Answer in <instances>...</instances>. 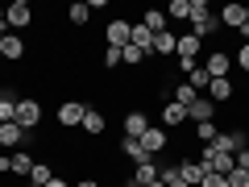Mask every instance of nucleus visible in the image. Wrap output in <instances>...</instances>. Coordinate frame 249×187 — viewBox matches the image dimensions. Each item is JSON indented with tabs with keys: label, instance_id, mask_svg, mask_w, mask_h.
Returning a JSON list of instances; mask_svg holds the SVG:
<instances>
[{
	"label": "nucleus",
	"instance_id": "nucleus-1",
	"mask_svg": "<svg viewBox=\"0 0 249 187\" xmlns=\"http://www.w3.org/2000/svg\"><path fill=\"white\" fill-rule=\"evenodd\" d=\"M199 162H204L208 175H229V170H237V154H224V150H216V146H204Z\"/></svg>",
	"mask_w": 249,
	"mask_h": 187
},
{
	"label": "nucleus",
	"instance_id": "nucleus-2",
	"mask_svg": "<svg viewBox=\"0 0 249 187\" xmlns=\"http://www.w3.org/2000/svg\"><path fill=\"white\" fill-rule=\"evenodd\" d=\"M13 121H17L25 133H29V129H37V125H42V104H37L34 96H21V100H17V116H13Z\"/></svg>",
	"mask_w": 249,
	"mask_h": 187
},
{
	"label": "nucleus",
	"instance_id": "nucleus-3",
	"mask_svg": "<svg viewBox=\"0 0 249 187\" xmlns=\"http://www.w3.org/2000/svg\"><path fill=\"white\" fill-rule=\"evenodd\" d=\"M83 116H88V104H83V100H62V104H58V125H62V129L83 125Z\"/></svg>",
	"mask_w": 249,
	"mask_h": 187
},
{
	"label": "nucleus",
	"instance_id": "nucleus-4",
	"mask_svg": "<svg viewBox=\"0 0 249 187\" xmlns=\"http://www.w3.org/2000/svg\"><path fill=\"white\" fill-rule=\"evenodd\" d=\"M175 170H178V179H183L187 187H199L208 179V170H204V162H199V158H178Z\"/></svg>",
	"mask_w": 249,
	"mask_h": 187
},
{
	"label": "nucleus",
	"instance_id": "nucleus-5",
	"mask_svg": "<svg viewBox=\"0 0 249 187\" xmlns=\"http://www.w3.org/2000/svg\"><path fill=\"white\" fill-rule=\"evenodd\" d=\"M34 21V9H29V0H13L9 9H4V25L9 29H25Z\"/></svg>",
	"mask_w": 249,
	"mask_h": 187
},
{
	"label": "nucleus",
	"instance_id": "nucleus-6",
	"mask_svg": "<svg viewBox=\"0 0 249 187\" xmlns=\"http://www.w3.org/2000/svg\"><path fill=\"white\" fill-rule=\"evenodd\" d=\"M204 71H208V79H229V71H232L229 50H212V54H208V62H204Z\"/></svg>",
	"mask_w": 249,
	"mask_h": 187
},
{
	"label": "nucleus",
	"instance_id": "nucleus-7",
	"mask_svg": "<svg viewBox=\"0 0 249 187\" xmlns=\"http://www.w3.org/2000/svg\"><path fill=\"white\" fill-rule=\"evenodd\" d=\"M129 34H133V25H129V21H108L104 25V37H108V46H116V50H124V46H129Z\"/></svg>",
	"mask_w": 249,
	"mask_h": 187
},
{
	"label": "nucleus",
	"instance_id": "nucleus-8",
	"mask_svg": "<svg viewBox=\"0 0 249 187\" xmlns=\"http://www.w3.org/2000/svg\"><path fill=\"white\" fill-rule=\"evenodd\" d=\"M142 146L150 150V158H158V154H162V150L170 146V137H166V129H158V125H150V129L142 133Z\"/></svg>",
	"mask_w": 249,
	"mask_h": 187
},
{
	"label": "nucleus",
	"instance_id": "nucleus-9",
	"mask_svg": "<svg viewBox=\"0 0 249 187\" xmlns=\"http://www.w3.org/2000/svg\"><path fill=\"white\" fill-rule=\"evenodd\" d=\"M158 112H162V125H166V129H178V125H187V121H191V116H187V108L178 104V100H166V104H162Z\"/></svg>",
	"mask_w": 249,
	"mask_h": 187
},
{
	"label": "nucleus",
	"instance_id": "nucleus-10",
	"mask_svg": "<svg viewBox=\"0 0 249 187\" xmlns=\"http://www.w3.org/2000/svg\"><path fill=\"white\" fill-rule=\"evenodd\" d=\"M145 129H150V116H145L142 108H129V112H124V137H137V142H142Z\"/></svg>",
	"mask_w": 249,
	"mask_h": 187
},
{
	"label": "nucleus",
	"instance_id": "nucleus-11",
	"mask_svg": "<svg viewBox=\"0 0 249 187\" xmlns=\"http://www.w3.org/2000/svg\"><path fill=\"white\" fill-rule=\"evenodd\" d=\"M0 54H4L9 62H21V58H25V37H21V34H4V42H0Z\"/></svg>",
	"mask_w": 249,
	"mask_h": 187
},
{
	"label": "nucleus",
	"instance_id": "nucleus-12",
	"mask_svg": "<svg viewBox=\"0 0 249 187\" xmlns=\"http://www.w3.org/2000/svg\"><path fill=\"white\" fill-rule=\"evenodd\" d=\"M121 154H124L129 162H137V167H142V162H154V158H150V150H145L137 137H121Z\"/></svg>",
	"mask_w": 249,
	"mask_h": 187
},
{
	"label": "nucleus",
	"instance_id": "nucleus-13",
	"mask_svg": "<svg viewBox=\"0 0 249 187\" xmlns=\"http://www.w3.org/2000/svg\"><path fill=\"white\" fill-rule=\"evenodd\" d=\"M216 17H220V29H241L245 25V4H224Z\"/></svg>",
	"mask_w": 249,
	"mask_h": 187
},
{
	"label": "nucleus",
	"instance_id": "nucleus-14",
	"mask_svg": "<svg viewBox=\"0 0 249 187\" xmlns=\"http://www.w3.org/2000/svg\"><path fill=\"white\" fill-rule=\"evenodd\" d=\"M79 129H83L88 137H100V133L108 129V121H104V112H100V108H91V104H88V116H83V125H79Z\"/></svg>",
	"mask_w": 249,
	"mask_h": 187
},
{
	"label": "nucleus",
	"instance_id": "nucleus-15",
	"mask_svg": "<svg viewBox=\"0 0 249 187\" xmlns=\"http://www.w3.org/2000/svg\"><path fill=\"white\" fill-rule=\"evenodd\" d=\"M187 116H191V121H196V125H204V121H212V116H216V104H212V100H208V96H199L196 104L187 108Z\"/></svg>",
	"mask_w": 249,
	"mask_h": 187
},
{
	"label": "nucleus",
	"instance_id": "nucleus-16",
	"mask_svg": "<svg viewBox=\"0 0 249 187\" xmlns=\"http://www.w3.org/2000/svg\"><path fill=\"white\" fill-rule=\"evenodd\" d=\"M142 25L150 29L154 37H158V34H166V25H170V17H166V13H162V9H145V17H142Z\"/></svg>",
	"mask_w": 249,
	"mask_h": 187
},
{
	"label": "nucleus",
	"instance_id": "nucleus-17",
	"mask_svg": "<svg viewBox=\"0 0 249 187\" xmlns=\"http://www.w3.org/2000/svg\"><path fill=\"white\" fill-rule=\"evenodd\" d=\"M208 100L212 104H229L232 100V79H212L208 83Z\"/></svg>",
	"mask_w": 249,
	"mask_h": 187
},
{
	"label": "nucleus",
	"instance_id": "nucleus-18",
	"mask_svg": "<svg viewBox=\"0 0 249 187\" xmlns=\"http://www.w3.org/2000/svg\"><path fill=\"white\" fill-rule=\"evenodd\" d=\"M129 46H137V50L150 58V50H154V34H150L145 25H133V34H129Z\"/></svg>",
	"mask_w": 249,
	"mask_h": 187
},
{
	"label": "nucleus",
	"instance_id": "nucleus-19",
	"mask_svg": "<svg viewBox=\"0 0 249 187\" xmlns=\"http://www.w3.org/2000/svg\"><path fill=\"white\" fill-rule=\"evenodd\" d=\"M175 46H178V37L166 29V34H158V37H154V50H150V58H162V54H175Z\"/></svg>",
	"mask_w": 249,
	"mask_h": 187
},
{
	"label": "nucleus",
	"instance_id": "nucleus-20",
	"mask_svg": "<svg viewBox=\"0 0 249 187\" xmlns=\"http://www.w3.org/2000/svg\"><path fill=\"white\" fill-rule=\"evenodd\" d=\"M21 142H25V129H21L17 121L0 125V146H21Z\"/></svg>",
	"mask_w": 249,
	"mask_h": 187
},
{
	"label": "nucleus",
	"instance_id": "nucleus-21",
	"mask_svg": "<svg viewBox=\"0 0 249 187\" xmlns=\"http://www.w3.org/2000/svg\"><path fill=\"white\" fill-rule=\"evenodd\" d=\"M170 100H178V104H183V108H191V104H196V100H199V92L196 88H191V83H175V92H170Z\"/></svg>",
	"mask_w": 249,
	"mask_h": 187
},
{
	"label": "nucleus",
	"instance_id": "nucleus-22",
	"mask_svg": "<svg viewBox=\"0 0 249 187\" xmlns=\"http://www.w3.org/2000/svg\"><path fill=\"white\" fill-rule=\"evenodd\" d=\"M216 29H220V17H216V13H212V17H204V21H196V25H191V34H196L199 42H208V37H212Z\"/></svg>",
	"mask_w": 249,
	"mask_h": 187
},
{
	"label": "nucleus",
	"instance_id": "nucleus-23",
	"mask_svg": "<svg viewBox=\"0 0 249 187\" xmlns=\"http://www.w3.org/2000/svg\"><path fill=\"white\" fill-rule=\"evenodd\" d=\"M67 21H71V25H88V21H91V4H83V0H75L71 9H67Z\"/></svg>",
	"mask_w": 249,
	"mask_h": 187
},
{
	"label": "nucleus",
	"instance_id": "nucleus-24",
	"mask_svg": "<svg viewBox=\"0 0 249 187\" xmlns=\"http://www.w3.org/2000/svg\"><path fill=\"white\" fill-rule=\"evenodd\" d=\"M54 179V167L50 162H34V170H29V183H37V187H46Z\"/></svg>",
	"mask_w": 249,
	"mask_h": 187
},
{
	"label": "nucleus",
	"instance_id": "nucleus-25",
	"mask_svg": "<svg viewBox=\"0 0 249 187\" xmlns=\"http://www.w3.org/2000/svg\"><path fill=\"white\" fill-rule=\"evenodd\" d=\"M166 17H170V21H191V0H170Z\"/></svg>",
	"mask_w": 249,
	"mask_h": 187
},
{
	"label": "nucleus",
	"instance_id": "nucleus-26",
	"mask_svg": "<svg viewBox=\"0 0 249 187\" xmlns=\"http://www.w3.org/2000/svg\"><path fill=\"white\" fill-rule=\"evenodd\" d=\"M196 137H199L204 146H212L216 137H220V125H216V121H204V125H196Z\"/></svg>",
	"mask_w": 249,
	"mask_h": 187
},
{
	"label": "nucleus",
	"instance_id": "nucleus-27",
	"mask_svg": "<svg viewBox=\"0 0 249 187\" xmlns=\"http://www.w3.org/2000/svg\"><path fill=\"white\" fill-rule=\"evenodd\" d=\"M13 116H17V96H9V92H4V100H0V125H9Z\"/></svg>",
	"mask_w": 249,
	"mask_h": 187
},
{
	"label": "nucleus",
	"instance_id": "nucleus-28",
	"mask_svg": "<svg viewBox=\"0 0 249 187\" xmlns=\"http://www.w3.org/2000/svg\"><path fill=\"white\" fill-rule=\"evenodd\" d=\"M187 83H191L196 92H204L212 79H208V71H204V67H191V71H187Z\"/></svg>",
	"mask_w": 249,
	"mask_h": 187
},
{
	"label": "nucleus",
	"instance_id": "nucleus-29",
	"mask_svg": "<svg viewBox=\"0 0 249 187\" xmlns=\"http://www.w3.org/2000/svg\"><path fill=\"white\" fill-rule=\"evenodd\" d=\"M34 170V158L29 154H13V175H29Z\"/></svg>",
	"mask_w": 249,
	"mask_h": 187
},
{
	"label": "nucleus",
	"instance_id": "nucleus-30",
	"mask_svg": "<svg viewBox=\"0 0 249 187\" xmlns=\"http://www.w3.org/2000/svg\"><path fill=\"white\" fill-rule=\"evenodd\" d=\"M100 62H104L108 71H112V67H121V62H124V54H121V50H116V46H108V50H104V54H100Z\"/></svg>",
	"mask_w": 249,
	"mask_h": 187
},
{
	"label": "nucleus",
	"instance_id": "nucleus-31",
	"mask_svg": "<svg viewBox=\"0 0 249 187\" xmlns=\"http://www.w3.org/2000/svg\"><path fill=\"white\" fill-rule=\"evenodd\" d=\"M158 179H162V187H187L183 179H178V170H175V167H166V170H158Z\"/></svg>",
	"mask_w": 249,
	"mask_h": 187
},
{
	"label": "nucleus",
	"instance_id": "nucleus-32",
	"mask_svg": "<svg viewBox=\"0 0 249 187\" xmlns=\"http://www.w3.org/2000/svg\"><path fill=\"white\" fill-rule=\"evenodd\" d=\"M204 17H212L208 0H191V25H196V21H204Z\"/></svg>",
	"mask_w": 249,
	"mask_h": 187
},
{
	"label": "nucleus",
	"instance_id": "nucleus-33",
	"mask_svg": "<svg viewBox=\"0 0 249 187\" xmlns=\"http://www.w3.org/2000/svg\"><path fill=\"white\" fill-rule=\"evenodd\" d=\"M224 179H229V187H249V170H229V175H224Z\"/></svg>",
	"mask_w": 249,
	"mask_h": 187
},
{
	"label": "nucleus",
	"instance_id": "nucleus-34",
	"mask_svg": "<svg viewBox=\"0 0 249 187\" xmlns=\"http://www.w3.org/2000/svg\"><path fill=\"white\" fill-rule=\"evenodd\" d=\"M121 54H124V67H137V62H145V54L137 50V46H124Z\"/></svg>",
	"mask_w": 249,
	"mask_h": 187
},
{
	"label": "nucleus",
	"instance_id": "nucleus-35",
	"mask_svg": "<svg viewBox=\"0 0 249 187\" xmlns=\"http://www.w3.org/2000/svg\"><path fill=\"white\" fill-rule=\"evenodd\" d=\"M232 62H237L241 71L249 75V42H245V46H237V58H232Z\"/></svg>",
	"mask_w": 249,
	"mask_h": 187
},
{
	"label": "nucleus",
	"instance_id": "nucleus-36",
	"mask_svg": "<svg viewBox=\"0 0 249 187\" xmlns=\"http://www.w3.org/2000/svg\"><path fill=\"white\" fill-rule=\"evenodd\" d=\"M199 187H229V179H224V175H208Z\"/></svg>",
	"mask_w": 249,
	"mask_h": 187
},
{
	"label": "nucleus",
	"instance_id": "nucleus-37",
	"mask_svg": "<svg viewBox=\"0 0 249 187\" xmlns=\"http://www.w3.org/2000/svg\"><path fill=\"white\" fill-rule=\"evenodd\" d=\"M13 170V154H0V175H9Z\"/></svg>",
	"mask_w": 249,
	"mask_h": 187
},
{
	"label": "nucleus",
	"instance_id": "nucleus-38",
	"mask_svg": "<svg viewBox=\"0 0 249 187\" xmlns=\"http://www.w3.org/2000/svg\"><path fill=\"white\" fill-rule=\"evenodd\" d=\"M237 167H241V170H249V146H245V150L237 154Z\"/></svg>",
	"mask_w": 249,
	"mask_h": 187
},
{
	"label": "nucleus",
	"instance_id": "nucleus-39",
	"mask_svg": "<svg viewBox=\"0 0 249 187\" xmlns=\"http://www.w3.org/2000/svg\"><path fill=\"white\" fill-rule=\"evenodd\" d=\"M46 187H71V183H67V179H58V175H54V179H50V183H46Z\"/></svg>",
	"mask_w": 249,
	"mask_h": 187
},
{
	"label": "nucleus",
	"instance_id": "nucleus-40",
	"mask_svg": "<svg viewBox=\"0 0 249 187\" xmlns=\"http://www.w3.org/2000/svg\"><path fill=\"white\" fill-rule=\"evenodd\" d=\"M71 187H100L96 179H79V183H71Z\"/></svg>",
	"mask_w": 249,
	"mask_h": 187
},
{
	"label": "nucleus",
	"instance_id": "nucleus-41",
	"mask_svg": "<svg viewBox=\"0 0 249 187\" xmlns=\"http://www.w3.org/2000/svg\"><path fill=\"white\" fill-rule=\"evenodd\" d=\"M0 29H4V4H0Z\"/></svg>",
	"mask_w": 249,
	"mask_h": 187
},
{
	"label": "nucleus",
	"instance_id": "nucleus-42",
	"mask_svg": "<svg viewBox=\"0 0 249 187\" xmlns=\"http://www.w3.org/2000/svg\"><path fill=\"white\" fill-rule=\"evenodd\" d=\"M245 25H249V4H245Z\"/></svg>",
	"mask_w": 249,
	"mask_h": 187
},
{
	"label": "nucleus",
	"instance_id": "nucleus-43",
	"mask_svg": "<svg viewBox=\"0 0 249 187\" xmlns=\"http://www.w3.org/2000/svg\"><path fill=\"white\" fill-rule=\"evenodd\" d=\"M0 42H4V29H0Z\"/></svg>",
	"mask_w": 249,
	"mask_h": 187
},
{
	"label": "nucleus",
	"instance_id": "nucleus-44",
	"mask_svg": "<svg viewBox=\"0 0 249 187\" xmlns=\"http://www.w3.org/2000/svg\"><path fill=\"white\" fill-rule=\"evenodd\" d=\"M0 100H4V88H0Z\"/></svg>",
	"mask_w": 249,
	"mask_h": 187
},
{
	"label": "nucleus",
	"instance_id": "nucleus-45",
	"mask_svg": "<svg viewBox=\"0 0 249 187\" xmlns=\"http://www.w3.org/2000/svg\"><path fill=\"white\" fill-rule=\"evenodd\" d=\"M112 187H124V183H112Z\"/></svg>",
	"mask_w": 249,
	"mask_h": 187
},
{
	"label": "nucleus",
	"instance_id": "nucleus-46",
	"mask_svg": "<svg viewBox=\"0 0 249 187\" xmlns=\"http://www.w3.org/2000/svg\"><path fill=\"white\" fill-rule=\"evenodd\" d=\"M29 187H37V183H29Z\"/></svg>",
	"mask_w": 249,
	"mask_h": 187
}]
</instances>
